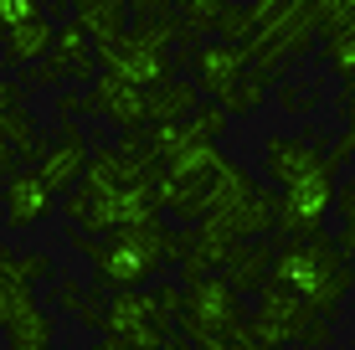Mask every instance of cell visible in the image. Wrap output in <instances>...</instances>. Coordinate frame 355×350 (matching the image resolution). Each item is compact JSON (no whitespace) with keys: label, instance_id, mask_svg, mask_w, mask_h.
I'll return each mask as SVG.
<instances>
[{"label":"cell","instance_id":"1","mask_svg":"<svg viewBox=\"0 0 355 350\" xmlns=\"http://www.w3.org/2000/svg\"><path fill=\"white\" fill-rule=\"evenodd\" d=\"M72 247L88 252L93 263V288H144L165 263L186 258L191 232H175L165 222H139V227H114L103 237H88L78 227H67Z\"/></svg>","mask_w":355,"mask_h":350},{"label":"cell","instance_id":"2","mask_svg":"<svg viewBox=\"0 0 355 350\" xmlns=\"http://www.w3.org/2000/svg\"><path fill=\"white\" fill-rule=\"evenodd\" d=\"M273 283L304 294L324 320H335L340 304H345V294L355 288V263H350V252L340 247V237L335 243H329L324 232L284 237V247H278V258H273Z\"/></svg>","mask_w":355,"mask_h":350},{"label":"cell","instance_id":"3","mask_svg":"<svg viewBox=\"0 0 355 350\" xmlns=\"http://www.w3.org/2000/svg\"><path fill=\"white\" fill-rule=\"evenodd\" d=\"M175 324L201 350H248L252 345V320L242 315V288L227 273H206V279L186 283V304H180Z\"/></svg>","mask_w":355,"mask_h":350},{"label":"cell","instance_id":"4","mask_svg":"<svg viewBox=\"0 0 355 350\" xmlns=\"http://www.w3.org/2000/svg\"><path fill=\"white\" fill-rule=\"evenodd\" d=\"M252 335H258V340H273V345H314L320 350V345H329V335H335V320H324L304 294H293V288L268 279L258 288Z\"/></svg>","mask_w":355,"mask_h":350},{"label":"cell","instance_id":"5","mask_svg":"<svg viewBox=\"0 0 355 350\" xmlns=\"http://www.w3.org/2000/svg\"><path fill=\"white\" fill-rule=\"evenodd\" d=\"M0 330H6L10 350H52V340H57V324L36 299V283L6 252H0Z\"/></svg>","mask_w":355,"mask_h":350},{"label":"cell","instance_id":"6","mask_svg":"<svg viewBox=\"0 0 355 350\" xmlns=\"http://www.w3.org/2000/svg\"><path fill=\"white\" fill-rule=\"evenodd\" d=\"M98 62H103V72H119V78L139 82V88H160V82H170L175 57H170V46L155 42L150 31L129 26L124 36H114V42H98Z\"/></svg>","mask_w":355,"mask_h":350},{"label":"cell","instance_id":"7","mask_svg":"<svg viewBox=\"0 0 355 350\" xmlns=\"http://www.w3.org/2000/svg\"><path fill=\"white\" fill-rule=\"evenodd\" d=\"M98 67H103V62H98V42H93V31L83 26L78 16H72L67 26L57 31L52 57L31 67L26 88H57V82H83V88H93V82H98L93 72H98Z\"/></svg>","mask_w":355,"mask_h":350},{"label":"cell","instance_id":"8","mask_svg":"<svg viewBox=\"0 0 355 350\" xmlns=\"http://www.w3.org/2000/svg\"><path fill=\"white\" fill-rule=\"evenodd\" d=\"M329 207H340V180H335V165L309 180H293V186L278 191V232L284 237H314L324 232V216Z\"/></svg>","mask_w":355,"mask_h":350},{"label":"cell","instance_id":"9","mask_svg":"<svg viewBox=\"0 0 355 350\" xmlns=\"http://www.w3.org/2000/svg\"><path fill=\"white\" fill-rule=\"evenodd\" d=\"M42 155L46 144L36 134V114L26 108V82H0V170H21Z\"/></svg>","mask_w":355,"mask_h":350},{"label":"cell","instance_id":"10","mask_svg":"<svg viewBox=\"0 0 355 350\" xmlns=\"http://www.w3.org/2000/svg\"><path fill=\"white\" fill-rule=\"evenodd\" d=\"M83 114L108 119L114 129H144L150 124V88L119 78V72H103V78L83 93Z\"/></svg>","mask_w":355,"mask_h":350},{"label":"cell","instance_id":"11","mask_svg":"<svg viewBox=\"0 0 355 350\" xmlns=\"http://www.w3.org/2000/svg\"><path fill=\"white\" fill-rule=\"evenodd\" d=\"M252 62H258V46L252 42H227V36L191 52V72H196V82H201V93H211V98H227L252 72Z\"/></svg>","mask_w":355,"mask_h":350},{"label":"cell","instance_id":"12","mask_svg":"<svg viewBox=\"0 0 355 350\" xmlns=\"http://www.w3.org/2000/svg\"><path fill=\"white\" fill-rule=\"evenodd\" d=\"M88 165H93V150H88V139H83V129L72 124V119H62V124H57V139L46 144V155L36 160V170L46 175V186H52L57 196H67V191L88 175Z\"/></svg>","mask_w":355,"mask_h":350},{"label":"cell","instance_id":"13","mask_svg":"<svg viewBox=\"0 0 355 350\" xmlns=\"http://www.w3.org/2000/svg\"><path fill=\"white\" fill-rule=\"evenodd\" d=\"M237 247H242V237L232 232V222H222V216H201V222L191 227L186 258H180V268H186V283L206 279V273H216V268H227Z\"/></svg>","mask_w":355,"mask_h":350},{"label":"cell","instance_id":"14","mask_svg":"<svg viewBox=\"0 0 355 350\" xmlns=\"http://www.w3.org/2000/svg\"><path fill=\"white\" fill-rule=\"evenodd\" d=\"M329 155H320L309 139H299V134H273V139H263V170L268 180H273L278 191L293 186V180H309V175H320L329 170Z\"/></svg>","mask_w":355,"mask_h":350},{"label":"cell","instance_id":"15","mask_svg":"<svg viewBox=\"0 0 355 350\" xmlns=\"http://www.w3.org/2000/svg\"><path fill=\"white\" fill-rule=\"evenodd\" d=\"M57 207V191L46 186L42 170H10L6 175V227L10 232H26V227L46 222Z\"/></svg>","mask_w":355,"mask_h":350},{"label":"cell","instance_id":"16","mask_svg":"<svg viewBox=\"0 0 355 350\" xmlns=\"http://www.w3.org/2000/svg\"><path fill=\"white\" fill-rule=\"evenodd\" d=\"M160 207L175 216V222H201L206 211H211V180H201V175H180V170H170V165H160Z\"/></svg>","mask_w":355,"mask_h":350},{"label":"cell","instance_id":"17","mask_svg":"<svg viewBox=\"0 0 355 350\" xmlns=\"http://www.w3.org/2000/svg\"><path fill=\"white\" fill-rule=\"evenodd\" d=\"M57 21L46 16H31V21H21V26H6V67H36V62H46L52 57V46H57Z\"/></svg>","mask_w":355,"mask_h":350},{"label":"cell","instance_id":"18","mask_svg":"<svg viewBox=\"0 0 355 350\" xmlns=\"http://www.w3.org/2000/svg\"><path fill=\"white\" fill-rule=\"evenodd\" d=\"M273 258H278V247L268 243V237H248L237 252H232V263H227V279L242 288V294H258V288L273 279Z\"/></svg>","mask_w":355,"mask_h":350},{"label":"cell","instance_id":"19","mask_svg":"<svg viewBox=\"0 0 355 350\" xmlns=\"http://www.w3.org/2000/svg\"><path fill=\"white\" fill-rule=\"evenodd\" d=\"M201 108V82H180L170 78L160 88H150V124H180Z\"/></svg>","mask_w":355,"mask_h":350},{"label":"cell","instance_id":"20","mask_svg":"<svg viewBox=\"0 0 355 350\" xmlns=\"http://www.w3.org/2000/svg\"><path fill=\"white\" fill-rule=\"evenodd\" d=\"M129 10L134 6H93V10H78V21L93 31V42H114L129 31Z\"/></svg>","mask_w":355,"mask_h":350},{"label":"cell","instance_id":"21","mask_svg":"<svg viewBox=\"0 0 355 350\" xmlns=\"http://www.w3.org/2000/svg\"><path fill=\"white\" fill-rule=\"evenodd\" d=\"M227 6H232V0H175V10H180V21L191 26V36L216 31V21H222Z\"/></svg>","mask_w":355,"mask_h":350},{"label":"cell","instance_id":"22","mask_svg":"<svg viewBox=\"0 0 355 350\" xmlns=\"http://www.w3.org/2000/svg\"><path fill=\"white\" fill-rule=\"evenodd\" d=\"M268 88H273V82H263L258 72H248V78H242V82H237V88L227 93L222 103L232 108V114H258V108L268 103Z\"/></svg>","mask_w":355,"mask_h":350},{"label":"cell","instance_id":"23","mask_svg":"<svg viewBox=\"0 0 355 350\" xmlns=\"http://www.w3.org/2000/svg\"><path fill=\"white\" fill-rule=\"evenodd\" d=\"M216 36H227V42H252V36H258V6H227L222 21H216Z\"/></svg>","mask_w":355,"mask_h":350},{"label":"cell","instance_id":"24","mask_svg":"<svg viewBox=\"0 0 355 350\" xmlns=\"http://www.w3.org/2000/svg\"><path fill=\"white\" fill-rule=\"evenodd\" d=\"M191 124L201 129L206 139H222V134H227V124H232V108H227L222 98H211V103L201 98V108H196V114H191Z\"/></svg>","mask_w":355,"mask_h":350},{"label":"cell","instance_id":"25","mask_svg":"<svg viewBox=\"0 0 355 350\" xmlns=\"http://www.w3.org/2000/svg\"><path fill=\"white\" fill-rule=\"evenodd\" d=\"M6 258L16 263V268L26 273L31 283H46V279H52V273H57V268H52V258H46V252H16V247H6Z\"/></svg>","mask_w":355,"mask_h":350},{"label":"cell","instance_id":"26","mask_svg":"<svg viewBox=\"0 0 355 350\" xmlns=\"http://www.w3.org/2000/svg\"><path fill=\"white\" fill-rule=\"evenodd\" d=\"M340 247H345L350 263H355V180L340 186Z\"/></svg>","mask_w":355,"mask_h":350},{"label":"cell","instance_id":"27","mask_svg":"<svg viewBox=\"0 0 355 350\" xmlns=\"http://www.w3.org/2000/svg\"><path fill=\"white\" fill-rule=\"evenodd\" d=\"M42 0H0V26H21V21H31V16H42Z\"/></svg>","mask_w":355,"mask_h":350},{"label":"cell","instance_id":"28","mask_svg":"<svg viewBox=\"0 0 355 350\" xmlns=\"http://www.w3.org/2000/svg\"><path fill=\"white\" fill-rule=\"evenodd\" d=\"M160 10H175V0H134V16H160Z\"/></svg>","mask_w":355,"mask_h":350},{"label":"cell","instance_id":"29","mask_svg":"<svg viewBox=\"0 0 355 350\" xmlns=\"http://www.w3.org/2000/svg\"><path fill=\"white\" fill-rule=\"evenodd\" d=\"M57 114H62V119H78V114H83V93H62V98H57Z\"/></svg>","mask_w":355,"mask_h":350},{"label":"cell","instance_id":"30","mask_svg":"<svg viewBox=\"0 0 355 350\" xmlns=\"http://www.w3.org/2000/svg\"><path fill=\"white\" fill-rule=\"evenodd\" d=\"M93 350H134V345L124 340V335H108V330H103V335L93 340Z\"/></svg>","mask_w":355,"mask_h":350},{"label":"cell","instance_id":"31","mask_svg":"<svg viewBox=\"0 0 355 350\" xmlns=\"http://www.w3.org/2000/svg\"><path fill=\"white\" fill-rule=\"evenodd\" d=\"M93 6H134V0H72V16H78V10H93Z\"/></svg>","mask_w":355,"mask_h":350},{"label":"cell","instance_id":"32","mask_svg":"<svg viewBox=\"0 0 355 350\" xmlns=\"http://www.w3.org/2000/svg\"><path fill=\"white\" fill-rule=\"evenodd\" d=\"M248 350H293V345H273V340H258V335H252V345Z\"/></svg>","mask_w":355,"mask_h":350},{"label":"cell","instance_id":"33","mask_svg":"<svg viewBox=\"0 0 355 350\" xmlns=\"http://www.w3.org/2000/svg\"><path fill=\"white\" fill-rule=\"evenodd\" d=\"M350 134H355V119H350Z\"/></svg>","mask_w":355,"mask_h":350}]
</instances>
